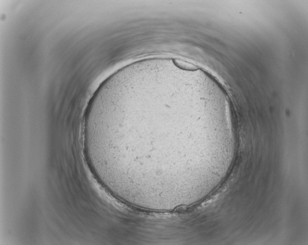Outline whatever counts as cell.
Returning <instances> with one entry per match:
<instances>
[{"mask_svg":"<svg viewBox=\"0 0 308 245\" xmlns=\"http://www.w3.org/2000/svg\"><path fill=\"white\" fill-rule=\"evenodd\" d=\"M174 103L147 96L101 106L96 125L111 177L153 188L170 186L183 178Z\"/></svg>","mask_w":308,"mask_h":245,"instance_id":"cell-1","label":"cell"}]
</instances>
